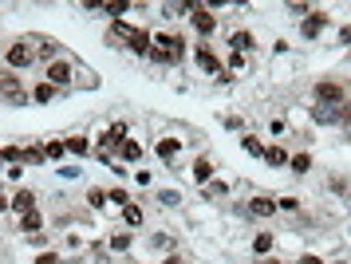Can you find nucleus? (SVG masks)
<instances>
[{
	"label": "nucleus",
	"instance_id": "46",
	"mask_svg": "<svg viewBox=\"0 0 351 264\" xmlns=\"http://www.w3.org/2000/svg\"><path fill=\"white\" fill-rule=\"evenodd\" d=\"M221 123H225V130H241V134H245V119H241V115H225Z\"/></svg>",
	"mask_w": 351,
	"mask_h": 264
},
{
	"label": "nucleus",
	"instance_id": "23",
	"mask_svg": "<svg viewBox=\"0 0 351 264\" xmlns=\"http://www.w3.org/2000/svg\"><path fill=\"white\" fill-rule=\"evenodd\" d=\"M288 158H292V150H288L285 142H269V150H265L261 162H265L269 170H288Z\"/></svg>",
	"mask_w": 351,
	"mask_h": 264
},
{
	"label": "nucleus",
	"instance_id": "53",
	"mask_svg": "<svg viewBox=\"0 0 351 264\" xmlns=\"http://www.w3.org/2000/svg\"><path fill=\"white\" fill-rule=\"evenodd\" d=\"M4 170H8V166H4V158H0V178H4Z\"/></svg>",
	"mask_w": 351,
	"mask_h": 264
},
{
	"label": "nucleus",
	"instance_id": "13",
	"mask_svg": "<svg viewBox=\"0 0 351 264\" xmlns=\"http://www.w3.org/2000/svg\"><path fill=\"white\" fill-rule=\"evenodd\" d=\"M233 182H225V178H213V182H206V186L197 189L202 193V202L206 205H229V197H233Z\"/></svg>",
	"mask_w": 351,
	"mask_h": 264
},
{
	"label": "nucleus",
	"instance_id": "48",
	"mask_svg": "<svg viewBox=\"0 0 351 264\" xmlns=\"http://www.w3.org/2000/svg\"><path fill=\"white\" fill-rule=\"evenodd\" d=\"M154 264H186V256H182V252H166V256L154 261Z\"/></svg>",
	"mask_w": 351,
	"mask_h": 264
},
{
	"label": "nucleus",
	"instance_id": "51",
	"mask_svg": "<svg viewBox=\"0 0 351 264\" xmlns=\"http://www.w3.org/2000/svg\"><path fill=\"white\" fill-rule=\"evenodd\" d=\"M256 264H285V256H280V252H272V256H265V261H256Z\"/></svg>",
	"mask_w": 351,
	"mask_h": 264
},
{
	"label": "nucleus",
	"instance_id": "8",
	"mask_svg": "<svg viewBox=\"0 0 351 264\" xmlns=\"http://www.w3.org/2000/svg\"><path fill=\"white\" fill-rule=\"evenodd\" d=\"M75 75H80V63L71 60V56H60V60H51L44 67V79H48L51 87H60V91L75 87Z\"/></svg>",
	"mask_w": 351,
	"mask_h": 264
},
{
	"label": "nucleus",
	"instance_id": "37",
	"mask_svg": "<svg viewBox=\"0 0 351 264\" xmlns=\"http://www.w3.org/2000/svg\"><path fill=\"white\" fill-rule=\"evenodd\" d=\"M154 197H158L162 209H178V205H182V189H158Z\"/></svg>",
	"mask_w": 351,
	"mask_h": 264
},
{
	"label": "nucleus",
	"instance_id": "3",
	"mask_svg": "<svg viewBox=\"0 0 351 264\" xmlns=\"http://www.w3.org/2000/svg\"><path fill=\"white\" fill-rule=\"evenodd\" d=\"M190 28H193V40H202V44H213V36H217V28H221V16L213 12L209 4H202V0H193Z\"/></svg>",
	"mask_w": 351,
	"mask_h": 264
},
{
	"label": "nucleus",
	"instance_id": "25",
	"mask_svg": "<svg viewBox=\"0 0 351 264\" xmlns=\"http://www.w3.org/2000/svg\"><path fill=\"white\" fill-rule=\"evenodd\" d=\"M28 209H40L36 205V189H28V186L12 189V217H24Z\"/></svg>",
	"mask_w": 351,
	"mask_h": 264
},
{
	"label": "nucleus",
	"instance_id": "33",
	"mask_svg": "<svg viewBox=\"0 0 351 264\" xmlns=\"http://www.w3.org/2000/svg\"><path fill=\"white\" fill-rule=\"evenodd\" d=\"M83 205H87L91 213H103V209H111V205H107V189L91 186V189H87V193H83Z\"/></svg>",
	"mask_w": 351,
	"mask_h": 264
},
{
	"label": "nucleus",
	"instance_id": "34",
	"mask_svg": "<svg viewBox=\"0 0 351 264\" xmlns=\"http://www.w3.org/2000/svg\"><path fill=\"white\" fill-rule=\"evenodd\" d=\"M276 209H280V213H288V217H300L304 202L296 197V193H280V197H276Z\"/></svg>",
	"mask_w": 351,
	"mask_h": 264
},
{
	"label": "nucleus",
	"instance_id": "49",
	"mask_svg": "<svg viewBox=\"0 0 351 264\" xmlns=\"http://www.w3.org/2000/svg\"><path fill=\"white\" fill-rule=\"evenodd\" d=\"M111 173H114V178H119V182H123V178H130V170H127V166H123V162H114V166H111Z\"/></svg>",
	"mask_w": 351,
	"mask_h": 264
},
{
	"label": "nucleus",
	"instance_id": "5",
	"mask_svg": "<svg viewBox=\"0 0 351 264\" xmlns=\"http://www.w3.org/2000/svg\"><path fill=\"white\" fill-rule=\"evenodd\" d=\"M36 63H40V60H36L32 44H28L24 36H20V40H12V44L4 47V67H8V71H16V75H24V71H32Z\"/></svg>",
	"mask_w": 351,
	"mask_h": 264
},
{
	"label": "nucleus",
	"instance_id": "18",
	"mask_svg": "<svg viewBox=\"0 0 351 264\" xmlns=\"http://www.w3.org/2000/svg\"><path fill=\"white\" fill-rule=\"evenodd\" d=\"M48 229V217H44V209H28L24 217H16V233L20 237H36Z\"/></svg>",
	"mask_w": 351,
	"mask_h": 264
},
{
	"label": "nucleus",
	"instance_id": "16",
	"mask_svg": "<svg viewBox=\"0 0 351 264\" xmlns=\"http://www.w3.org/2000/svg\"><path fill=\"white\" fill-rule=\"evenodd\" d=\"M190 178H193V186L202 189L206 182L217 178V162H213L209 154H197V158H193V166H190Z\"/></svg>",
	"mask_w": 351,
	"mask_h": 264
},
{
	"label": "nucleus",
	"instance_id": "36",
	"mask_svg": "<svg viewBox=\"0 0 351 264\" xmlns=\"http://www.w3.org/2000/svg\"><path fill=\"white\" fill-rule=\"evenodd\" d=\"M265 130H269V142H276V139H285V134H288V123L280 119V115H269Z\"/></svg>",
	"mask_w": 351,
	"mask_h": 264
},
{
	"label": "nucleus",
	"instance_id": "14",
	"mask_svg": "<svg viewBox=\"0 0 351 264\" xmlns=\"http://www.w3.org/2000/svg\"><path fill=\"white\" fill-rule=\"evenodd\" d=\"M114 162H123L127 170H138V166L146 162V142H138L134 134H130V139L123 142V146H119V154H114Z\"/></svg>",
	"mask_w": 351,
	"mask_h": 264
},
{
	"label": "nucleus",
	"instance_id": "20",
	"mask_svg": "<svg viewBox=\"0 0 351 264\" xmlns=\"http://www.w3.org/2000/svg\"><path fill=\"white\" fill-rule=\"evenodd\" d=\"M249 252H253L256 261H265V256H272L276 252V233H269V229H261V233L249 237Z\"/></svg>",
	"mask_w": 351,
	"mask_h": 264
},
{
	"label": "nucleus",
	"instance_id": "27",
	"mask_svg": "<svg viewBox=\"0 0 351 264\" xmlns=\"http://www.w3.org/2000/svg\"><path fill=\"white\" fill-rule=\"evenodd\" d=\"M241 150H245L249 158H265L269 139H261V134H253V130H245V134H241Z\"/></svg>",
	"mask_w": 351,
	"mask_h": 264
},
{
	"label": "nucleus",
	"instance_id": "47",
	"mask_svg": "<svg viewBox=\"0 0 351 264\" xmlns=\"http://www.w3.org/2000/svg\"><path fill=\"white\" fill-rule=\"evenodd\" d=\"M56 173H60V178H64V182H75V178H80V166H60V170H56Z\"/></svg>",
	"mask_w": 351,
	"mask_h": 264
},
{
	"label": "nucleus",
	"instance_id": "12",
	"mask_svg": "<svg viewBox=\"0 0 351 264\" xmlns=\"http://www.w3.org/2000/svg\"><path fill=\"white\" fill-rule=\"evenodd\" d=\"M245 213H249V221H272L280 209H276V197L272 193H253L245 202Z\"/></svg>",
	"mask_w": 351,
	"mask_h": 264
},
{
	"label": "nucleus",
	"instance_id": "11",
	"mask_svg": "<svg viewBox=\"0 0 351 264\" xmlns=\"http://www.w3.org/2000/svg\"><path fill=\"white\" fill-rule=\"evenodd\" d=\"M182 146H186V142L178 139V134H158V139L150 142V150H154V158H158L162 166H170V170L178 166V154H182Z\"/></svg>",
	"mask_w": 351,
	"mask_h": 264
},
{
	"label": "nucleus",
	"instance_id": "26",
	"mask_svg": "<svg viewBox=\"0 0 351 264\" xmlns=\"http://www.w3.org/2000/svg\"><path fill=\"white\" fill-rule=\"evenodd\" d=\"M119 221H123V229H130V233H138L146 225V205H138V202H130L123 213H119Z\"/></svg>",
	"mask_w": 351,
	"mask_h": 264
},
{
	"label": "nucleus",
	"instance_id": "4",
	"mask_svg": "<svg viewBox=\"0 0 351 264\" xmlns=\"http://www.w3.org/2000/svg\"><path fill=\"white\" fill-rule=\"evenodd\" d=\"M312 103H319V107H343L348 103V83L335 75H324L312 83Z\"/></svg>",
	"mask_w": 351,
	"mask_h": 264
},
{
	"label": "nucleus",
	"instance_id": "10",
	"mask_svg": "<svg viewBox=\"0 0 351 264\" xmlns=\"http://www.w3.org/2000/svg\"><path fill=\"white\" fill-rule=\"evenodd\" d=\"M328 28H332V16H328V8H312V12L300 20V40L316 44V40H319Z\"/></svg>",
	"mask_w": 351,
	"mask_h": 264
},
{
	"label": "nucleus",
	"instance_id": "17",
	"mask_svg": "<svg viewBox=\"0 0 351 264\" xmlns=\"http://www.w3.org/2000/svg\"><path fill=\"white\" fill-rule=\"evenodd\" d=\"M64 146H67V158H91V154H95V142H91V134H87V130L67 134Z\"/></svg>",
	"mask_w": 351,
	"mask_h": 264
},
{
	"label": "nucleus",
	"instance_id": "43",
	"mask_svg": "<svg viewBox=\"0 0 351 264\" xmlns=\"http://www.w3.org/2000/svg\"><path fill=\"white\" fill-rule=\"evenodd\" d=\"M312 8H316V4H308V0H304V4H300V0H292V4H288V12L296 16V20H304V16L312 12Z\"/></svg>",
	"mask_w": 351,
	"mask_h": 264
},
{
	"label": "nucleus",
	"instance_id": "38",
	"mask_svg": "<svg viewBox=\"0 0 351 264\" xmlns=\"http://www.w3.org/2000/svg\"><path fill=\"white\" fill-rule=\"evenodd\" d=\"M335 126H339L343 134H351V99L343 103V107H335Z\"/></svg>",
	"mask_w": 351,
	"mask_h": 264
},
{
	"label": "nucleus",
	"instance_id": "32",
	"mask_svg": "<svg viewBox=\"0 0 351 264\" xmlns=\"http://www.w3.org/2000/svg\"><path fill=\"white\" fill-rule=\"evenodd\" d=\"M40 146H44V158H48L51 166H60V162L67 158V146H64V139H44Z\"/></svg>",
	"mask_w": 351,
	"mask_h": 264
},
{
	"label": "nucleus",
	"instance_id": "19",
	"mask_svg": "<svg viewBox=\"0 0 351 264\" xmlns=\"http://www.w3.org/2000/svg\"><path fill=\"white\" fill-rule=\"evenodd\" d=\"M146 252H154V256H166V252H178V237L174 233H166V229H158V233H150L146 237Z\"/></svg>",
	"mask_w": 351,
	"mask_h": 264
},
{
	"label": "nucleus",
	"instance_id": "50",
	"mask_svg": "<svg viewBox=\"0 0 351 264\" xmlns=\"http://www.w3.org/2000/svg\"><path fill=\"white\" fill-rule=\"evenodd\" d=\"M272 51H276V56H288L292 47H288V40H276V44H272Z\"/></svg>",
	"mask_w": 351,
	"mask_h": 264
},
{
	"label": "nucleus",
	"instance_id": "30",
	"mask_svg": "<svg viewBox=\"0 0 351 264\" xmlns=\"http://www.w3.org/2000/svg\"><path fill=\"white\" fill-rule=\"evenodd\" d=\"M130 202H134V197H130V189H127V186H107V205H111L114 213H123Z\"/></svg>",
	"mask_w": 351,
	"mask_h": 264
},
{
	"label": "nucleus",
	"instance_id": "22",
	"mask_svg": "<svg viewBox=\"0 0 351 264\" xmlns=\"http://www.w3.org/2000/svg\"><path fill=\"white\" fill-rule=\"evenodd\" d=\"M60 95H64V91H60V87H51L48 79H36V83H32V107H51Z\"/></svg>",
	"mask_w": 351,
	"mask_h": 264
},
{
	"label": "nucleus",
	"instance_id": "39",
	"mask_svg": "<svg viewBox=\"0 0 351 264\" xmlns=\"http://www.w3.org/2000/svg\"><path fill=\"white\" fill-rule=\"evenodd\" d=\"M32 264H67V256L60 249H44V252H36Z\"/></svg>",
	"mask_w": 351,
	"mask_h": 264
},
{
	"label": "nucleus",
	"instance_id": "41",
	"mask_svg": "<svg viewBox=\"0 0 351 264\" xmlns=\"http://www.w3.org/2000/svg\"><path fill=\"white\" fill-rule=\"evenodd\" d=\"M130 178H134V186H143V189H150V186H154V173L146 170V166H138V170H130Z\"/></svg>",
	"mask_w": 351,
	"mask_h": 264
},
{
	"label": "nucleus",
	"instance_id": "9",
	"mask_svg": "<svg viewBox=\"0 0 351 264\" xmlns=\"http://www.w3.org/2000/svg\"><path fill=\"white\" fill-rule=\"evenodd\" d=\"M24 40L32 44V51H36V60H40V67H48L51 60H60V56H64V44H60V40H51V36H44V32H28Z\"/></svg>",
	"mask_w": 351,
	"mask_h": 264
},
{
	"label": "nucleus",
	"instance_id": "54",
	"mask_svg": "<svg viewBox=\"0 0 351 264\" xmlns=\"http://www.w3.org/2000/svg\"><path fill=\"white\" fill-rule=\"evenodd\" d=\"M130 264H143V261H130ZM146 264H150V261H146Z\"/></svg>",
	"mask_w": 351,
	"mask_h": 264
},
{
	"label": "nucleus",
	"instance_id": "44",
	"mask_svg": "<svg viewBox=\"0 0 351 264\" xmlns=\"http://www.w3.org/2000/svg\"><path fill=\"white\" fill-rule=\"evenodd\" d=\"M335 44L351 47V24H339V28H335Z\"/></svg>",
	"mask_w": 351,
	"mask_h": 264
},
{
	"label": "nucleus",
	"instance_id": "31",
	"mask_svg": "<svg viewBox=\"0 0 351 264\" xmlns=\"http://www.w3.org/2000/svg\"><path fill=\"white\" fill-rule=\"evenodd\" d=\"M24 170H32V166H48V158H44V146L40 142H24Z\"/></svg>",
	"mask_w": 351,
	"mask_h": 264
},
{
	"label": "nucleus",
	"instance_id": "15",
	"mask_svg": "<svg viewBox=\"0 0 351 264\" xmlns=\"http://www.w3.org/2000/svg\"><path fill=\"white\" fill-rule=\"evenodd\" d=\"M134 245H138V237L130 233V229H114V233L103 237V249L111 252V256H127V252H134Z\"/></svg>",
	"mask_w": 351,
	"mask_h": 264
},
{
	"label": "nucleus",
	"instance_id": "1",
	"mask_svg": "<svg viewBox=\"0 0 351 264\" xmlns=\"http://www.w3.org/2000/svg\"><path fill=\"white\" fill-rule=\"evenodd\" d=\"M0 103L12 107V110L32 107V87H28L16 71H8V67H0Z\"/></svg>",
	"mask_w": 351,
	"mask_h": 264
},
{
	"label": "nucleus",
	"instance_id": "35",
	"mask_svg": "<svg viewBox=\"0 0 351 264\" xmlns=\"http://www.w3.org/2000/svg\"><path fill=\"white\" fill-rule=\"evenodd\" d=\"M308 119H312L316 126H332V130H335V107H319V103H312Z\"/></svg>",
	"mask_w": 351,
	"mask_h": 264
},
{
	"label": "nucleus",
	"instance_id": "40",
	"mask_svg": "<svg viewBox=\"0 0 351 264\" xmlns=\"http://www.w3.org/2000/svg\"><path fill=\"white\" fill-rule=\"evenodd\" d=\"M75 87H87V91H95V87H99V75H95V71H87V67H80V75H75Z\"/></svg>",
	"mask_w": 351,
	"mask_h": 264
},
{
	"label": "nucleus",
	"instance_id": "7",
	"mask_svg": "<svg viewBox=\"0 0 351 264\" xmlns=\"http://www.w3.org/2000/svg\"><path fill=\"white\" fill-rule=\"evenodd\" d=\"M130 139V126L127 123H103L91 134V142H95V150H103V154H119V146Z\"/></svg>",
	"mask_w": 351,
	"mask_h": 264
},
{
	"label": "nucleus",
	"instance_id": "55",
	"mask_svg": "<svg viewBox=\"0 0 351 264\" xmlns=\"http://www.w3.org/2000/svg\"><path fill=\"white\" fill-rule=\"evenodd\" d=\"M348 99H351V87H348Z\"/></svg>",
	"mask_w": 351,
	"mask_h": 264
},
{
	"label": "nucleus",
	"instance_id": "2",
	"mask_svg": "<svg viewBox=\"0 0 351 264\" xmlns=\"http://www.w3.org/2000/svg\"><path fill=\"white\" fill-rule=\"evenodd\" d=\"M190 60H193V67H197V71H202L209 83H217V79L225 75V60L217 56V47H213V44L193 40V44H190Z\"/></svg>",
	"mask_w": 351,
	"mask_h": 264
},
{
	"label": "nucleus",
	"instance_id": "52",
	"mask_svg": "<svg viewBox=\"0 0 351 264\" xmlns=\"http://www.w3.org/2000/svg\"><path fill=\"white\" fill-rule=\"evenodd\" d=\"M328 264H348V256H332V261H328Z\"/></svg>",
	"mask_w": 351,
	"mask_h": 264
},
{
	"label": "nucleus",
	"instance_id": "42",
	"mask_svg": "<svg viewBox=\"0 0 351 264\" xmlns=\"http://www.w3.org/2000/svg\"><path fill=\"white\" fill-rule=\"evenodd\" d=\"M24 173H28V170H24V166H8V170H4V182H8V186H16V189H20V178H24Z\"/></svg>",
	"mask_w": 351,
	"mask_h": 264
},
{
	"label": "nucleus",
	"instance_id": "28",
	"mask_svg": "<svg viewBox=\"0 0 351 264\" xmlns=\"http://www.w3.org/2000/svg\"><path fill=\"white\" fill-rule=\"evenodd\" d=\"M249 67H253V56H241V51H229L225 56V71L237 79V75H249Z\"/></svg>",
	"mask_w": 351,
	"mask_h": 264
},
{
	"label": "nucleus",
	"instance_id": "21",
	"mask_svg": "<svg viewBox=\"0 0 351 264\" xmlns=\"http://www.w3.org/2000/svg\"><path fill=\"white\" fill-rule=\"evenodd\" d=\"M190 12H193V0H166V4H158V16L166 20V24H174V20H190Z\"/></svg>",
	"mask_w": 351,
	"mask_h": 264
},
{
	"label": "nucleus",
	"instance_id": "24",
	"mask_svg": "<svg viewBox=\"0 0 351 264\" xmlns=\"http://www.w3.org/2000/svg\"><path fill=\"white\" fill-rule=\"evenodd\" d=\"M229 51L253 56V51H256V36H253L249 28H233V32H229Z\"/></svg>",
	"mask_w": 351,
	"mask_h": 264
},
{
	"label": "nucleus",
	"instance_id": "45",
	"mask_svg": "<svg viewBox=\"0 0 351 264\" xmlns=\"http://www.w3.org/2000/svg\"><path fill=\"white\" fill-rule=\"evenodd\" d=\"M296 264H328V261H324V256H319V252H312V249H304L300 256H296Z\"/></svg>",
	"mask_w": 351,
	"mask_h": 264
},
{
	"label": "nucleus",
	"instance_id": "6",
	"mask_svg": "<svg viewBox=\"0 0 351 264\" xmlns=\"http://www.w3.org/2000/svg\"><path fill=\"white\" fill-rule=\"evenodd\" d=\"M150 40H154V47H158V51H166V56H170L174 63H182L186 56H190V40H186L182 32L154 28V32H150Z\"/></svg>",
	"mask_w": 351,
	"mask_h": 264
},
{
	"label": "nucleus",
	"instance_id": "29",
	"mask_svg": "<svg viewBox=\"0 0 351 264\" xmlns=\"http://www.w3.org/2000/svg\"><path fill=\"white\" fill-rule=\"evenodd\" d=\"M288 173H292V178L312 173V154H308V150H292V158H288Z\"/></svg>",
	"mask_w": 351,
	"mask_h": 264
}]
</instances>
